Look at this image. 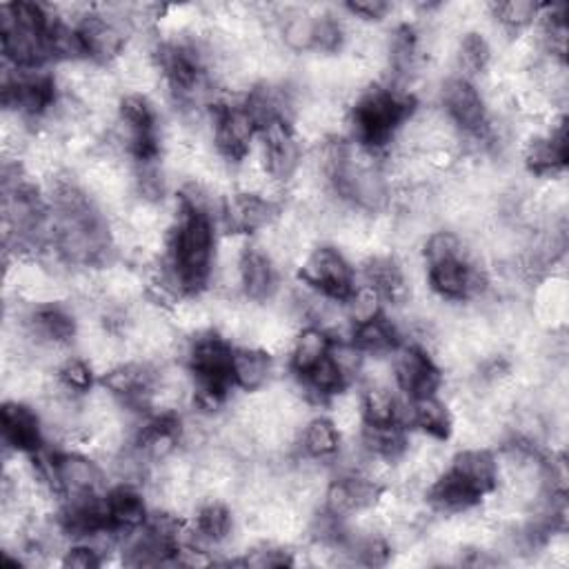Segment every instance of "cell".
Here are the masks:
<instances>
[{"label":"cell","mask_w":569,"mask_h":569,"mask_svg":"<svg viewBox=\"0 0 569 569\" xmlns=\"http://www.w3.org/2000/svg\"><path fill=\"white\" fill-rule=\"evenodd\" d=\"M345 10L360 23H378L392 12V5L383 3V0H358V3L345 5Z\"/></svg>","instance_id":"cell-22"},{"label":"cell","mask_w":569,"mask_h":569,"mask_svg":"<svg viewBox=\"0 0 569 569\" xmlns=\"http://www.w3.org/2000/svg\"><path fill=\"white\" fill-rule=\"evenodd\" d=\"M365 425H399L401 403L390 386H369L360 394Z\"/></svg>","instance_id":"cell-14"},{"label":"cell","mask_w":569,"mask_h":569,"mask_svg":"<svg viewBox=\"0 0 569 569\" xmlns=\"http://www.w3.org/2000/svg\"><path fill=\"white\" fill-rule=\"evenodd\" d=\"M301 443H303L305 456H312L319 460H332L341 451L343 436L330 419H310L308 425L303 427Z\"/></svg>","instance_id":"cell-15"},{"label":"cell","mask_w":569,"mask_h":569,"mask_svg":"<svg viewBox=\"0 0 569 569\" xmlns=\"http://www.w3.org/2000/svg\"><path fill=\"white\" fill-rule=\"evenodd\" d=\"M56 376L60 386L76 394V397H82L87 394L91 388H93V376H97V369L91 367V362L82 356H69L58 369H56Z\"/></svg>","instance_id":"cell-19"},{"label":"cell","mask_w":569,"mask_h":569,"mask_svg":"<svg viewBox=\"0 0 569 569\" xmlns=\"http://www.w3.org/2000/svg\"><path fill=\"white\" fill-rule=\"evenodd\" d=\"M443 112L465 136H477L488 143V105L483 91L473 85V80L462 76H451L440 85ZM490 147V143H488Z\"/></svg>","instance_id":"cell-1"},{"label":"cell","mask_w":569,"mask_h":569,"mask_svg":"<svg viewBox=\"0 0 569 569\" xmlns=\"http://www.w3.org/2000/svg\"><path fill=\"white\" fill-rule=\"evenodd\" d=\"M241 280L243 297L252 303H269L280 290L276 263L252 243L241 263Z\"/></svg>","instance_id":"cell-8"},{"label":"cell","mask_w":569,"mask_h":569,"mask_svg":"<svg viewBox=\"0 0 569 569\" xmlns=\"http://www.w3.org/2000/svg\"><path fill=\"white\" fill-rule=\"evenodd\" d=\"M410 425H414L419 432L445 440L454 432V412L445 401L438 399V394L410 399Z\"/></svg>","instance_id":"cell-11"},{"label":"cell","mask_w":569,"mask_h":569,"mask_svg":"<svg viewBox=\"0 0 569 569\" xmlns=\"http://www.w3.org/2000/svg\"><path fill=\"white\" fill-rule=\"evenodd\" d=\"M469 260V245L460 234L451 230H436L423 243V260L425 265H436L445 260Z\"/></svg>","instance_id":"cell-16"},{"label":"cell","mask_w":569,"mask_h":569,"mask_svg":"<svg viewBox=\"0 0 569 569\" xmlns=\"http://www.w3.org/2000/svg\"><path fill=\"white\" fill-rule=\"evenodd\" d=\"M5 447L36 454L45 445V429L38 410L21 401H5L3 408Z\"/></svg>","instance_id":"cell-6"},{"label":"cell","mask_w":569,"mask_h":569,"mask_svg":"<svg viewBox=\"0 0 569 569\" xmlns=\"http://www.w3.org/2000/svg\"><path fill=\"white\" fill-rule=\"evenodd\" d=\"M523 160H525L527 169L540 178H551V176L560 174L565 167V160H567L565 121L527 138V143L523 147Z\"/></svg>","instance_id":"cell-7"},{"label":"cell","mask_w":569,"mask_h":569,"mask_svg":"<svg viewBox=\"0 0 569 569\" xmlns=\"http://www.w3.org/2000/svg\"><path fill=\"white\" fill-rule=\"evenodd\" d=\"M352 341L365 354H392L399 347V330L397 323L383 314L369 323L356 325Z\"/></svg>","instance_id":"cell-13"},{"label":"cell","mask_w":569,"mask_h":569,"mask_svg":"<svg viewBox=\"0 0 569 569\" xmlns=\"http://www.w3.org/2000/svg\"><path fill=\"white\" fill-rule=\"evenodd\" d=\"M330 358L338 367V371L343 373L347 386L358 381L360 367H362V360H365V352H360L354 345V341H332Z\"/></svg>","instance_id":"cell-20"},{"label":"cell","mask_w":569,"mask_h":569,"mask_svg":"<svg viewBox=\"0 0 569 569\" xmlns=\"http://www.w3.org/2000/svg\"><path fill=\"white\" fill-rule=\"evenodd\" d=\"M343 303H345V312H347L349 321L354 323V327L386 314L383 312L386 301H383L381 292H378L369 282L354 284V290L349 292V297Z\"/></svg>","instance_id":"cell-17"},{"label":"cell","mask_w":569,"mask_h":569,"mask_svg":"<svg viewBox=\"0 0 569 569\" xmlns=\"http://www.w3.org/2000/svg\"><path fill=\"white\" fill-rule=\"evenodd\" d=\"M105 507H108L110 523L121 532L145 525L149 516L147 499L138 492L136 486H130V483H121L112 488L105 497Z\"/></svg>","instance_id":"cell-10"},{"label":"cell","mask_w":569,"mask_h":569,"mask_svg":"<svg viewBox=\"0 0 569 569\" xmlns=\"http://www.w3.org/2000/svg\"><path fill=\"white\" fill-rule=\"evenodd\" d=\"M392 367L397 386L410 399L432 397L440 388V367L425 349L416 345L397 347L392 352Z\"/></svg>","instance_id":"cell-4"},{"label":"cell","mask_w":569,"mask_h":569,"mask_svg":"<svg viewBox=\"0 0 569 569\" xmlns=\"http://www.w3.org/2000/svg\"><path fill=\"white\" fill-rule=\"evenodd\" d=\"M354 265L345 252L334 245H319L310 249L301 265V282L341 301H345L354 290Z\"/></svg>","instance_id":"cell-2"},{"label":"cell","mask_w":569,"mask_h":569,"mask_svg":"<svg viewBox=\"0 0 569 569\" xmlns=\"http://www.w3.org/2000/svg\"><path fill=\"white\" fill-rule=\"evenodd\" d=\"M447 469L481 501L497 490V456L486 447H465L449 458Z\"/></svg>","instance_id":"cell-5"},{"label":"cell","mask_w":569,"mask_h":569,"mask_svg":"<svg viewBox=\"0 0 569 569\" xmlns=\"http://www.w3.org/2000/svg\"><path fill=\"white\" fill-rule=\"evenodd\" d=\"M332 338L316 325L303 327L292 343L290 349V367L294 373L303 376L308 373L314 365H319L323 358L330 356Z\"/></svg>","instance_id":"cell-12"},{"label":"cell","mask_w":569,"mask_h":569,"mask_svg":"<svg viewBox=\"0 0 569 569\" xmlns=\"http://www.w3.org/2000/svg\"><path fill=\"white\" fill-rule=\"evenodd\" d=\"M490 14L499 23L501 30H510V32L521 34L527 27H532V23H536L538 5L529 3V0H510V3L492 5Z\"/></svg>","instance_id":"cell-18"},{"label":"cell","mask_w":569,"mask_h":569,"mask_svg":"<svg viewBox=\"0 0 569 569\" xmlns=\"http://www.w3.org/2000/svg\"><path fill=\"white\" fill-rule=\"evenodd\" d=\"M60 565L71 567V569H93V567H101L103 560L101 556L93 551L89 545L76 540L71 547H67V551L60 558Z\"/></svg>","instance_id":"cell-21"},{"label":"cell","mask_w":569,"mask_h":569,"mask_svg":"<svg viewBox=\"0 0 569 569\" xmlns=\"http://www.w3.org/2000/svg\"><path fill=\"white\" fill-rule=\"evenodd\" d=\"M49 479L60 499H82L99 494L103 486V469L80 451L52 454Z\"/></svg>","instance_id":"cell-3"},{"label":"cell","mask_w":569,"mask_h":569,"mask_svg":"<svg viewBox=\"0 0 569 569\" xmlns=\"http://www.w3.org/2000/svg\"><path fill=\"white\" fill-rule=\"evenodd\" d=\"M274 356L260 347L241 345L232 352V386L245 394H256L271 381Z\"/></svg>","instance_id":"cell-9"}]
</instances>
